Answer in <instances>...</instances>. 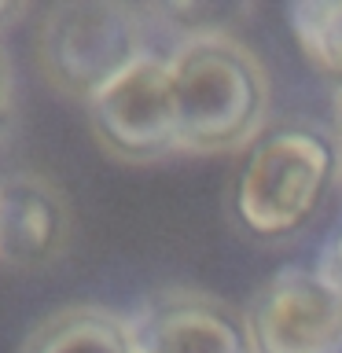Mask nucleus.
Instances as JSON below:
<instances>
[{"label":"nucleus","instance_id":"9d476101","mask_svg":"<svg viewBox=\"0 0 342 353\" xmlns=\"http://www.w3.org/2000/svg\"><path fill=\"white\" fill-rule=\"evenodd\" d=\"M151 15H159L165 22H173V30L188 37H214V33H225V22L236 15L232 8L221 4H170V8H154Z\"/></svg>","mask_w":342,"mask_h":353},{"label":"nucleus","instance_id":"0eeeda50","mask_svg":"<svg viewBox=\"0 0 342 353\" xmlns=\"http://www.w3.org/2000/svg\"><path fill=\"white\" fill-rule=\"evenodd\" d=\"M70 214L52 181L19 173L0 181V261L15 269H41L66 247Z\"/></svg>","mask_w":342,"mask_h":353},{"label":"nucleus","instance_id":"7ed1b4c3","mask_svg":"<svg viewBox=\"0 0 342 353\" xmlns=\"http://www.w3.org/2000/svg\"><path fill=\"white\" fill-rule=\"evenodd\" d=\"M143 52L140 11L118 0L55 4L37 33V63L44 77L85 103L125 74Z\"/></svg>","mask_w":342,"mask_h":353},{"label":"nucleus","instance_id":"f03ea898","mask_svg":"<svg viewBox=\"0 0 342 353\" xmlns=\"http://www.w3.org/2000/svg\"><path fill=\"white\" fill-rule=\"evenodd\" d=\"M181 118V151H236L261 137L269 118V74L228 33L188 37L165 55Z\"/></svg>","mask_w":342,"mask_h":353},{"label":"nucleus","instance_id":"f257e3e1","mask_svg":"<svg viewBox=\"0 0 342 353\" xmlns=\"http://www.w3.org/2000/svg\"><path fill=\"white\" fill-rule=\"evenodd\" d=\"M342 184V140L316 121H276L250 143L228 192L232 221L254 239H291Z\"/></svg>","mask_w":342,"mask_h":353},{"label":"nucleus","instance_id":"1a4fd4ad","mask_svg":"<svg viewBox=\"0 0 342 353\" xmlns=\"http://www.w3.org/2000/svg\"><path fill=\"white\" fill-rule=\"evenodd\" d=\"M287 22L298 48L324 77L342 85V0H294Z\"/></svg>","mask_w":342,"mask_h":353},{"label":"nucleus","instance_id":"ddd939ff","mask_svg":"<svg viewBox=\"0 0 342 353\" xmlns=\"http://www.w3.org/2000/svg\"><path fill=\"white\" fill-rule=\"evenodd\" d=\"M22 11H26L22 4H4V0H0V30L11 26V22H15V19L22 15Z\"/></svg>","mask_w":342,"mask_h":353},{"label":"nucleus","instance_id":"423d86ee","mask_svg":"<svg viewBox=\"0 0 342 353\" xmlns=\"http://www.w3.org/2000/svg\"><path fill=\"white\" fill-rule=\"evenodd\" d=\"M137 353H254L247 316L217 294L170 287L129 313Z\"/></svg>","mask_w":342,"mask_h":353},{"label":"nucleus","instance_id":"39448f33","mask_svg":"<svg viewBox=\"0 0 342 353\" xmlns=\"http://www.w3.org/2000/svg\"><path fill=\"white\" fill-rule=\"evenodd\" d=\"M254 353H342V291L316 265H287L247 305Z\"/></svg>","mask_w":342,"mask_h":353},{"label":"nucleus","instance_id":"f8f14e48","mask_svg":"<svg viewBox=\"0 0 342 353\" xmlns=\"http://www.w3.org/2000/svg\"><path fill=\"white\" fill-rule=\"evenodd\" d=\"M316 269H320V276H324L331 287H339V291H342V217H339L335 232L324 239V247H320Z\"/></svg>","mask_w":342,"mask_h":353},{"label":"nucleus","instance_id":"4468645a","mask_svg":"<svg viewBox=\"0 0 342 353\" xmlns=\"http://www.w3.org/2000/svg\"><path fill=\"white\" fill-rule=\"evenodd\" d=\"M335 129H339V140H342V85L335 88Z\"/></svg>","mask_w":342,"mask_h":353},{"label":"nucleus","instance_id":"9b49d317","mask_svg":"<svg viewBox=\"0 0 342 353\" xmlns=\"http://www.w3.org/2000/svg\"><path fill=\"white\" fill-rule=\"evenodd\" d=\"M15 129V70H11L8 52L0 48V143Z\"/></svg>","mask_w":342,"mask_h":353},{"label":"nucleus","instance_id":"20e7f679","mask_svg":"<svg viewBox=\"0 0 342 353\" xmlns=\"http://www.w3.org/2000/svg\"><path fill=\"white\" fill-rule=\"evenodd\" d=\"M88 125L99 148L121 162H159L181 151V118L170 59L143 52L125 74L88 99Z\"/></svg>","mask_w":342,"mask_h":353},{"label":"nucleus","instance_id":"6e6552de","mask_svg":"<svg viewBox=\"0 0 342 353\" xmlns=\"http://www.w3.org/2000/svg\"><path fill=\"white\" fill-rule=\"evenodd\" d=\"M22 353H137L129 316L99 305H70L44 316Z\"/></svg>","mask_w":342,"mask_h":353}]
</instances>
